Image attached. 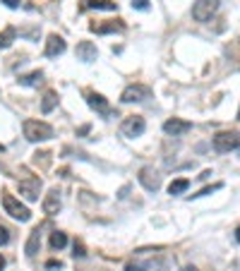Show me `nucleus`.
Instances as JSON below:
<instances>
[{
	"label": "nucleus",
	"mask_w": 240,
	"mask_h": 271,
	"mask_svg": "<svg viewBox=\"0 0 240 271\" xmlns=\"http://www.w3.org/2000/svg\"><path fill=\"white\" fill-rule=\"evenodd\" d=\"M24 137L29 142H46L53 137V128L43 120H24Z\"/></svg>",
	"instance_id": "nucleus-1"
},
{
	"label": "nucleus",
	"mask_w": 240,
	"mask_h": 271,
	"mask_svg": "<svg viewBox=\"0 0 240 271\" xmlns=\"http://www.w3.org/2000/svg\"><path fill=\"white\" fill-rule=\"evenodd\" d=\"M3 207H5V211H8L10 216H12V218H17V221H29V218H32V211H29V209L24 207L22 202L17 200V197H12V194H8V192H5V194H3Z\"/></svg>",
	"instance_id": "nucleus-2"
},
{
	"label": "nucleus",
	"mask_w": 240,
	"mask_h": 271,
	"mask_svg": "<svg viewBox=\"0 0 240 271\" xmlns=\"http://www.w3.org/2000/svg\"><path fill=\"white\" fill-rule=\"evenodd\" d=\"M214 149L219 154H228L233 149H240V135L233 132V130H226V132H219L214 137Z\"/></svg>",
	"instance_id": "nucleus-3"
},
{
	"label": "nucleus",
	"mask_w": 240,
	"mask_h": 271,
	"mask_svg": "<svg viewBox=\"0 0 240 271\" xmlns=\"http://www.w3.org/2000/svg\"><path fill=\"white\" fill-rule=\"evenodd\" d=\"M219 10V0H197L192 5V19L195 22H209Z\"/></svg>",
	"instance_id": "nucleus-4"
},
{
	"label": "nucleus",
	"mask_w": 240,
	"mask_h": 271,
	"mask_svg": "<svg viewBox=\"0 0 240 271\" xmlns=\"http://www.w3.org/2000/svg\"><path fill=\"white\" fill-rule=\"evenodd\" d=\"M149 96H152V89L149 87H144V84H130V87L123 91L120 101H123V104H142Z\"/></svg>",
	"instance_id": "nucleus-5"
},
{
	"label": "nucleus",
	"mask_w": 240,
	"mask_h": 271,
	"mask_svg": "<svg viewBox=\"0 0 240 271\" xmlns=\"http://www.w3.org/2000/svg\"><path fill=\"white\" fill-rule=\"evenodd\" d=\"M144 130H147V122H144L142 115H130V118H125L123 120V125H120L123 137H130V139L144 135Z\"/></svg>",
	"instance_id": "nucleus-6"
},
{
	"label": "nucleus",
	"mask_w": 240,
	"mask_h": 271,
	"mask_svg": "<svg viewBox=\"0 0 240 271\" xmlns=\"http://www.w3.org/2000/svg\"><path fill=\"white\" fill-rule=\"evenodd\" d=\"M41 192V178H22L19 180V194L27 202H36Z\"/></svg>",
	"instance_id": "nucleus-7"
},
{
	"label": "nucleus",
	"mask_w": 240,
	"mask_h": 271,
	"mask_svg": "<svg viewBox=\"0 0 240 271\" xmlns=\"http://www.w3.org/2000/svg\"><path fill=\"white\" fill-rule=\"evenodd\" d=\"M139 185H142L147 192H159V187H161V176L154 170V168H142L139 170Z\"/></svg>",
	"instance_id": "nucleus-8"
},
{
	"label": "nucleus",
	"mask_w": 240,
	"mask_h": 271,
	"mask_svg": "<svg viewBox=\"0 0 240 271\" xmlns=\"http://www.w3.org/2000/svg\"><path fill=\"white\" fill-rule=\"evenodd\" d=\"M84 96H87V104L91 111H96L99 115H104V118L111 115V106H108V101H106L101 94H96V91H84Z\"/></svg>",
	"instance_id": "nucleus-9"
},
{
	"label": "nucleus",
	"mask_w": 240,
	"mask_h": 271,
	"mask_svg": "<svg viewBox=\"0 0 240 271\" xmlns=\"http://www.w3.org/2000/svg\"><path fill=\"white\" fill-rule=\"evenodd\" d=\"M190 130H192V122L180 120V118H171L163 122V132L171 137H180V135H185V132H190Z\"/></svg>",
	"instance_id": "nucleus-10"
},
{
	"label": "nucleus",
	"mask_w": 240,
	"mask_h": 271,
	"mask_svg": "<svg viewBox=\"0 0 240 271\" xmlns=\"http://www.w3.org/2000/svg\"><path fill=\"white\" fill-rule=\"evenodd\" d=\"M41 207H43V214L56 216L58 211H60V207H63L60 192H58V190H51V192L46 194V197H43V204H41Z\"/></svg>",
	"instance_id": "nucleus-11"
},
{
	"label": "nucleus",
	"mask_w": 240,
	"mask_h": 271,
	"mask_svg": "<svg viewBox=\"0 0 240 271\" xmlns=\"http://www.w3.org/2000/svg\"><path fill=\"white\" fill-rule=\"evenodd\" d=\"M65 39L63 36H58V34H51L46 41V56L48 58H58V56H63L65 53Z\"/></svg>",
	"instance_id": "nucleus-12"
},
{
	"label": "nucleus",
	"mask_w": 240,
	"mask_h": 271,
	"mask_svg": "<svg viewBox=\"0 0 240 271\" xmlns=\"http://www.w3.org/2000/svg\"><path fill=\"white\" fill-rule=\"evenodd\" d=\"M75 53H77V58H80L82 63H94L96 56H99V51H96V46L91 41H80Z\"/></svg>",
	"instance_id": "nucleus-13"
},
{
	"label": "nucleus",
	"mask_w": 240,
	"mask_h": 271,
	"mask_svg": "<svg viewBox=\"0 0 240 271\" xmlns=\"http://www.w3.org/2000/svg\"><path fill=\"white\" fill-rule=\"evenodd\" d=\"M80 10L82 12L84 10H108V12H113V10H118V3H113V0H82Z\"/></svg>",
	"instance_id": "nucleus-14"
},
{
	"label": "nucleus",
	"mask_w": 240,
	"mask_h": 271,
	"mask_svg": "<svg viewBox=\"0 0 240 271\" xmlns=\"http://www.w3.org/2000/svg\"><path fill=\"white\" fill-rule=\"evenodd\" d=\"M89 29L94 34H113V32H123L125 24L123 22H106V24H91Z\"/></svg>",
	"instance_id": "nucleus-15"
},
{
	"label": "nucleus",
	"mask_w": 240,
	"mask_h": 271,
	"mask_svg": "<svg viewBox=\"0 0 240 271\" xmlns=\"http://www.w3.org/2000/svg\"><path fill=\"white\" fill-rule=\"evenodd\" d=\"M39 248H41V233H39V228H34L29 240H27V248H24L27 250V257H34L39 252Z\"/></svg>",
	"instance_id": "nucleus-16"
},
{
	"label": "nucleus",
	"mask_w": 240,
	"mask_h": 271,
	"mask_svg": "<svg viewBox=\"0 0 240 271\" xmlns=\"http://www.w3.org/2000/svg\"><path fill=\"white\" fill-rule=\"evenodd\" d=\"M41 82H43V72L41 70H34V72H29V75L19 77V84H22V87H39Z\"/></svg>",
	"instance_id": "nucleus-17"
},
{
	"label": "nucleus",
	"mask_w": 240,
	"mask_h": 271,
	"mask_svg": "<svg viewBox=\"0 0 240 271\" xmlns=\"http://www.w3.org/2000/svg\"><path fill=\"white\" fill-rule=\"evenodd\" d=\"M187 187H190V180L187 178H178V180H173L168 185V194H183Z\"/></svg>",
	"instance_id": "nucleus-18"
},
{
	"label": "nucleus",
	"mask_w": 240,
	"mask_h": 271,
	"mask_svg": "<svg viewBox=\"0 0 240 271\" xmlns=\"http://www.w3.org/2000/svg\"><path fill=\"white\" fill-rule=\"evenodd\" d=\"M17 32H15V27H8L5 32H0V48H10L12 46V41H15Z\"/></svg>",
	"instance_id": "nucleus-19"
},
{
	"label": "nucleus",
	"mask_w": 240,
	"mask_h": 271,
	"mask_svg": "<svg viewBox=\"0 0 240 271\" xmlns=\"http://www.w3.org/2000/svg\"><path fill=\"white\" fill-rule=\"evenodd\" d=\"M56 104H58L56 91H48V94L43 96V101H41V111H43V113H51L53 108H56Z\"/></svg>",
	"instance_id": "nucleus-20"
},
{
	"label": "nucleus",
	"mask_w": 240,
	"mask_h": 271,
	"mask_svg": "<svg viewBox=\"0 0 240 271\" xmlns=\"http://www.w3.org/2000/svg\"><path fill=\"white\" fill-rule=\"evenodd\" d=\"M65 245H67V235H65V233H60V231L51 233V248H53V250H63Z\"/></svg>",
	"instance_id": "nucleus-21"
},
{
	"label": "nucleus",
	"mask_w": 240,
	"mask_h": 271,
	"mask_svg": "<svg viewBox=\"0 0 240 271\" xmlns=\"http://www.w3.org/2000/svg\"><path fill=\"white\" fill-rule=\"evenodd\" d=\"M224 185L221 183H214V185H209V187H204V190H200L197 194H190L192 200H197V197H204V194H211V192H216V190H221Z\"/></svg>",
	"instance_id": "nucleus-22"
},
{
	"label": "nucleus",
	"mask_w": 240,
	"mask_h": 271,
	"mask_svg": "<svg viewBox=\"0 0 240 271\" xmlns=\"http://www.w3.org/2000/svg\"><path fill=\"white\" fill-rule=\"evenodd\" d=\"M125 271H149V264H144V262H128V264H125Z\"/></svg>",
	"instance_id": "nucleus-23"
},
{
	"label": "nucleus",
	"mask_w": 240,
	"mask_h": 271,
	"mask_svg": "<svg viewBox=\"0 0 240 271\" xmlns=\"http://www.w3.org/2000/svg\"><path fill=\"white\" fill-rule=\"evenodd\" d=\"M10 242V228L8 226H0V248Z\"/></svg>",
	"instance_id": "nucleus-24"
},
{
	"label": "nucleus",
	"mask_w": 240,
	"mask_h": 271,
	"mask_svg": "<svg viewBox=\"0 0 240 271\" xmlns=\"http://www.w3.org/2000/svg\"><path fill=\"white\" fill-rule=\"evenodd\" d=\"M132 8H137V10H149V0H132Z\"/></svg>",
	"instance_id": "nucleus-25"
},
{
	"label": "nucleus",
	"mask_w": 240,
	"mask_h": 271,
	"mask_svg": "<svg viewBox=\"0 0 240 271\" xmlns=\"http://www.w3.org/2000/svg\"><path fill=\"white\" fill-rule=\"evenodd\" d=\"M84 255H87V250H84V245L77 240V242H75V257H84Z\"/></svg>",
	"instance_id": "nucleus-26"
},
{
	"label": "nucleus",
	"mask_w": 240,
	"mask_h": 271,
	"mask_svg": "<svg viewBox=\"0 0 240 271\" xmlns=\"http://www.w3.org/2000/svg\"><path fill=\"white\" fill-rule=\"evenodd\" d=\"M46 269H51V271H58V269H63V262H56V259H51V262L46 264Z\"/></svg>",
	"instance_id": "nucleus-27"
},
{
	"label": "nucleus",
	"mask_w": 240,
	"mask_h": 271,
	"mask_svg": "<svg viewBox=\"0 0 240 271\" xmlns=\"http://www.w3.org/2000/svg\"><path fill=\"white\" fill-rule=\"evenodd\" d=\"M0 3H5V5H8V8H12V10L19 8V0H0Z\"/></svg>",
	"instance_id": "nucleus-28"
},
{
	"label": "nucleus",
	"mask_w": 240,
	"mask_h": 271,
	"mask_svg": "<svg viewBox=\"0 0 240 271\" xmlns=\"http://www.w3.org/2000/svg\"><path fill=\"white\" fill-rule=\"evenodd\" d=\"M3 269H5V257L0 255V271H3Z\"/></svg>",
	"instance_id": "nucleus-29"
},
{
	"label": "nucleus",
	"mask_w": 240,
	"mask_h": 271,
	"mask_svg": "<svg viewBox=\"0 0 240 271\" xmlns=\"http://www.w3.org/2000/svg\"><path fill=\"white\" fill-rule=\"evenodd\" d=\"M235 240L240 242V226H238V231H235Z\"/></svg>",
	"instance_id": "nucleus-30"
},
{
	"label": "nucleus",
	"mask_w": 240,
	"mask_h": 271,
	"mask_svg": "<svg viewBox=\"0 0 240 271\" xmlns=\"http://www.w3.org/2000/svg\"><path fill=\"white\" fill-rule=\"evenodd\" d=\"M183 271H197V269H195V266H185Z\"/></svg>",
	"instance_id": "nucleus-31"
},
{
	"label": "nucleus",
	"mask_w": 240,
	"mask_h": 271,
	"mask_svg": "<svg viewBox=\"0 0 240 271\" xmlns=\"http://www.w3.org/2000/svg\"><path fill=\"white\" fill-rule=\"evenodd\" d=\"M238 120H240V111H238Z\"/></svg>",
	"instance_id": "nucleus-32"
}]
</instances>
